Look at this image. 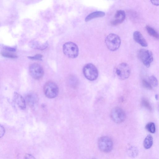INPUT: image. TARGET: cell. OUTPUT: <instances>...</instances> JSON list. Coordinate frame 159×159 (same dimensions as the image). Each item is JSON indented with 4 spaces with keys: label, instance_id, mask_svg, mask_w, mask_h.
<instances>
[{
    "label": "cell",
    "instance_id": "ba28073f",
    "mask_svg": "<svg viewBox=\"0 0 159 159\" xmlns=\"http://www.w3.org/2000/svg\"><path fill=\"white\" fill-rule=\"evenodd\" d=\"M111 117L114 122L120 123L125 120L126 118V115L121 108L119 107H116L111 110Z\"/></svg>",
    "mask_w": 159,
    "mask_h": 159
},
{
    "label": "cell",
    "instance_id": "30bf717a",
    "mask_svg": "<svg viewBox=\"0 0 159 159\" xmlns=\"http://www.w3.org/2000/svg\"><path fill=\"white\" fill-rule=\"evenodd\" d=\"M125 16L124 11L121 10L117 11L111 21V25L116 26L120 24L124 20Z\"/></svg>",
    "mask_w": 159,
    "mask_h": 159
},
{
    "label": "cell",
    "instance_id": "d6986e66",
    "mask_svg": "<svg viewBox=\"0 0 159 159\" xmlns=\"http://www.w3.org/2000/svg\"><path fill=\"white\" fill-rule=\"evenodd\" d=\"M145 128L148 132L152 133H154L156 131L155 125L152 122L148 123L146 125Z\"/></svg>",
    "mask_w": 159,
    "mask_h": 159
},
{
    "label": "cell",
    "instance_id": "484cf974",
    "mask_svg": "<svg viewBox=\"0 0 159 159\" xmlns=\"http://www.w3.org/2000/svg\"><path fill=\"white\" fill-rule=\"evenodd\" d=\"M5 130L3 126L0 124V138L2 137L5 133Z\"/></svg>",
    "mask_w": 159,
    "mask_h": 159
},
{
    "label": "cell",
    "instance_id": "3957f363",
    "mask_svg": "<svg viewBox=\"0 0 159 159\" xmlns=\"http://www.w3.org/2000/svg\"><path fill=\"white\" fill-rule=\"evenodd\" d=\"M83 71L85 77L90 81L95 80L98 76V72L97 68L91 63H88L84 66Z\"/></svg>",
    "mask_w": 159,
    "mask_h": 159
},
{
    "label": "cell",
    "instance_id": "603a6c76",
    "mask_svg": "<svg viewBox=\"0 0 159 159\" xmlns=\"http://www.w3.org/2000/svg\"><path fill=\"white\" fill-rule=\"evenodd\" d=\"M142 84L144 87L147 89L151 90L152 88V87L149 83L148 81L146 80H143L142 81Z\"/></svg>",
    "mask_w": 159,
    "mask_h": 159
},
{
    "label": "cell",
    "instance_id": "ac0fdd59",
    "mask_svg": "<svg viewBox=\"0 0 159 159\" xmlns=\"http://www.w3.org/2000/svg\"><path fill=\"white\" fill-rule=\"evenodd\" d=\"M1 54L4 57L9 58H15L17 57V56L16 54L13 52L7 51L2 52H1Z\"/></svg>",
    "mask_w": 159,
    "mask_h": 159
},
{
    "label": "cell",
    "instance_id": "4fadbf2b",
    "mask_svg": "<svg viewBox=\"0 0 159 159\" xmlns=\"http://www.w3.org/2000/svg\"><path fill=\"white\" fill-rule=\"evenodd\" d=\"M29 45L31 48L34 49L43 50L47 48L48 44L47 43H41L36 41L33 40L30 42Z\"/></svg>",
    "mask_w": 159,
    "mask_h": 159
},
{
    "label": "cell",
    "instance_id": "d4e9b609",
    "mask_svg": "<svg viewBox=\"0 0 159 159\" xmlns=\"http://www.w3.org/2000/svg\"><path fill=\"white\" fill-rule=\"evenodd\" d=\"M4 48L7 51L11 52H14L16 51V49L14 47L5 46Z\"/></svg>",
    "mask_w": 159,
    "mask_h": 159
},
{
    "label": "cell",
    "instance_id": "83f0119b",
    "mask_svg": "<svg viewBox=\"0 0 159 159\" xmlns=\"http://www.w3.org/2000/svg\"><path fill=\"white\" fill-rule=\"evenodd\" d=\"M150 1L152 4L155 5H159V0H151Z\"/></svg>",
    "mask_w": 159,
    "mask_h": 159
},
{
    "label": "cell",
    "instance_id": "7402d4cb",
    "mask_svg": "<svg viewBox=\"0 0 159 159\" xmlns=\"http://www.w3.org/2000/svg\"><path fill=\"white\" fill-rule=\"evenodd\" d=\"M142 105L149 110H151L152 107L150 104L146 99H143L142 101Z\"/></svg>",
    "mask_w": 159,
    "mask_h": 159
},
{
    "label": "cell",
    "instance_id": "2e32d148",
    "mask_svg": "<svg viewBox=\"0 0 159 159\" xmlns=\"http://www.w3.org/2000/svg\"><path fill=\"white\" fill-rule=\"evenodd\" d=\"M153 138L151 135H148L145 138L143 141V146L146 149L150 148L153 144Z\"/></svg>",
    "mask_w": 159,
    "mask_h": 159
},
{
    "label": "cell",
    "instance_id": "9c48e42d",
    "mask_svg": "<svg viewBox=\"0 0 159 159\" xmlns=\"http://www.w3.org/2000/svg\"><path fill=\"white\" fill-rule=\"evenodd\" d=\"M30 74L31 76L36 80L41 79L44 75V70L39 64L34 63L31 64L29 68Z\"/></svg>",
    "mask_w": 159,
    "mask_h": 159
},
{
    "label": "cell",
    "instance_id": "277c9868",
    "mask_svg": "<svg viewBox=\"0 0 159 159\" xmlns=\"http://www.w3.org/2000/svg\"><path fill=\"white\" fill-rule=\"evenodd\" d=\"M63 51L64 54L67 57L74 58L77 57L79 54V49L75 43L67 42L63 46Z\"/></svg>",
    "mask_w": 159,
    "mask_h": 159
},
{
    "label": "cell",
    "instance_id": "e0dca14e",
    "mask_svg": "<svg viewBox=\"0 0 159 159\" xmlns=\"http://www.w3.org/2000/svg\"><path fill=\"white\" fill-rule=\"evenodd\" d=\"M145 28L147 32L150 35L156 39H158L159 34L156 30L148 25H146Z\"/></svg>",
    "mask_w": 159,
    "mask_h": 159
},
{
    "label": "cell",
    "instance_id": "6da1fadb",
    "mask_svg": "<svg viewBox=\"0 0 159 159\" xmlns=\"http://www.w3.org/2000/svg\"><path fill=\"white\" fill-rule=\"evenodd\" d=\"M105 41L107 48L112 51L117 50L121 44L120 37L117 34L114 33L109 34L106 38Z\"/></svg>",
    "mask_w": 159,
    "mask_h": 159
},
{
    "label": "cell",
    "instance_id": "8fae6325",
    "mask_svg": "<svg viewBox=\"0 0 159 159\" xmlns=\"http://www.w3.org/2000/svg\"><path fill=\"white\" fill-rule=\"evenodd\" d=\"M13 99L20 108L22 110L25 108L26 106L25 99L20 94L17 92H15L13 95Z\"/></svg>",
    "mask_w": 159,
    "mask_h": 159
},
{
    "label": "cell",
    "instance_id": "cb8c5ba5",
    "mask_svg": "<svg viewBox=\"0 0 159 159\" xmlns=\"http://www.w3.org/2000/svg\"><path fill=\"white\" fill-rule=\"evenodd\" d=\"M42 55L39 54H36L35 55H34L33 56H30L28 57V58L30 59L33 60H41L42 59Z\"/></svg>",
    "mask_w": 159,
    "mask_h": 159
},
{
    "label": "cell",
    "instance_id": "7c38bea8",
    "mask_svg": "<svg viewBox=\"0 0 159 159\" xmlns=\"http://www.w3.org/2000/svg\"><path fill=\"white\" fill-rule=\"evenodd\" d=\"M133 37L134 40L143 47H146L148 46V43L142 34L139 31L134 32Z\"/></svg>",
    "mask_w": 159,
    "mask_h": 159
},
{
    "label": "cell",
    "instance_id": "f1b7e54d",
    "mask_svg": "<svg viewBox=\"0 0 159 159\" xmlns=\"http://www.w3.org/2000/svg\"><path fill=\"white\" fill-rule=\"evenodd\" d=\"M155 98L157 100L158 99V95L156 94L155 95Z\"/></svg>",
    "mask_w": 159,
    "mask_h": 159
},
{
    "label": "cell",
    "instance_id": "ffe728a7",
    "mask_svg": "<svg viewBox=\"0 0 159 159\" xmlns=\"http://www.w3.org/2000/svg\"><path fill=\"white\" fill-rule=\"evenodd\" d=\"M148 81L152 87H156L158 85V81L154 75L150 76L148 78Z\"/></svg>",
    "mask_w": 159,
    "mask_h": 159
},
{
    "label": "cell",
    "instance_id": "52a82bcc",
    "mask_svg": "<svg viewBox=\"0 0 159 159\" xmlns=\"http://www.w3.org/2000/svg\"><path fill=\"white\" fill-rule=\"evenodd\" d=\"M113 142L111 139L107 136L100 137L98 141V146L99 149L104 152H110L113 147Z\"/></svg>",
    "mask_w": 159,
    "mask_h": 159
},
{
    "label": "cell",
    "instance_id": "8992f818",
    "mask_svg": "<svg viewBox=\"0 0 159 159\" xmlns=\"http://www.w3.org/2000/svg\"><path fill=\"white\" fill-rule=\"evenodd\" d=\"M138 57L143 64L147 67H149L153 61V56L152 52L145 49H139L138 53Z\"/></svg>",
    "mask_w": 159,
    "mask_h": 159
},
{
    "label": "cell",
    "instance_id": "9a60e30c",
    "mask_svg": "<svg viewBox=\"0 0 159 159\" xmlns=\"http://www.w3.org/2000/svg\"><path fill=\"white\" fill-rule=\"evenodd\" d=\"M25 102L31 107H33L37 101L36 95L31 93L27 94L25 96Z\"/></svg>",
    "mask_w": 159,
    "mask_h": 159
},
{
    "label": "cell",
    "instance_id": "4316f807",
    "mask_svg": "<svg viewBox=\"0 0 159 159\" xmlns=\"http://www.w3.org/2000/svg\"><path fill=\"white\" fill-rule=\"evenodd\" d=\"M24 159H35V158L31 154H26L24 156Z\"/></svg>",
    "mask_w": 159,
    "mask_h": 159
},
{
    "label": "cell",
    "instance_id": "7a4b0ae2",
    "mask_svg": "<svg viewBox=\"0 0 159 159\" xmlns=\"http://www.w3.org/2000/svg\"><path fill=\"white\" fill-rule=\"evenodd\" d=\"M43 92L46 96L49 98L56 97L59 93V89L57 85L52 81L47 82L43 87Z\"/></svg>",
    "mask_w": 159,
    "mask_h": 159
},
{
    "label": "cell",
    "instance_id": "5bb4252c",
    "mask_svg": "<svg viewBox=\"0 0 159 159\" xmlns=\"http://www.w3.org/2000/svg\"><path fill=\"white\" fill-rule=\"evenodd\" d=\"M105 15V12L102 11H94L88 15L85 18V21L87 22L95 18L103 17Z\"/></svg>",
    "mask_w": 159,
    "mask_h": 159
},
{
    "label": "cell",
    "instance_id": "5b68a950",
    "mask_svg": "<svg viewBox=\"0 0 159 159\" xmlns=\"http://www.w3.org/2000/svg\"><path fill=\"white\" fill-rule=\"evenodd\" d=\"M115 73L119 79L125 80L129 76L130 69L127 63L125 62L122 63L118 65L116 68Z\"/></svg>",
    "mask_w": 159,
    "mask_h": 159
},
{
    "label": "cell",
    "instance_id": "44dd1931",
    "mask_svg": "<svg viewBox=\"0 0 159 159\" xmlns=\"http://www.w3.org/2000/svg\"><path fill=\"white\" fill-rule=\"evenodd\" d=\"M128 152L129 156L132 157L136 156L138 154V150L136 148L134 147L130 148Z\"/></svg>",
    "mask_w": 159,
    "mask_h": 159
}]
</instances>
